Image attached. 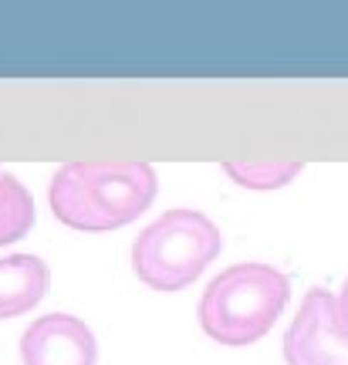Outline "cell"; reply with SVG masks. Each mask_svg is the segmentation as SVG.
Wrapping results in <instances>:
<instances>
[{
  "mask_svg": "<svg viewBox=\"0 0 348 365\" xmlns=\"http://www.w3.org/2000/svg\"><path fill=\"white\" fill-rule=\"evenodd\" d=\"M291 301V281L271 264H233L200 298V325L213 341L244 349L260 341Z\"/></svg>",
  "mask_w": 348,
  "mask_h": 365,
  "instance_id": "7a4b0ae2",
  "label": "cell"
},
{
  "mask_svg": "<svg viewBox=\"0 0 348 365\" xmlns=\"http://www.w3.org/2000/svg\"><path fill=\"white\" fill-rule=\"evenodd\" d=\"M335 304H338V318H342V325L348 328V277H345V284H342V291H338Z\"/></svg>",
  "mask_w": 348,
  "mask_h": 365,
  "instance_id": "9c48e42d",
  "label": "cell"
},
{
  "mask_svg": "<svg viewBox=\"0 0 348 365\" xmlns=\"http://www.w3.org/2000/svg\"><path fill=\"white\" fill-rule=\"evenodd\" d=\"M287 365H348V328L338 318L335 298L311 287L291 328L284 331Z\"/></svg>",
  "mask_w": 348,
  "mask_h": 365,
  "instance_id": "277c9868",
  "label": "cell"
},
{
  "mask_svg": "<svg viewBox=\"0 0 348 365\" xmlns=\"http://www.w3.org/2000/svg\"><path fill=\"white\" fill-rule=\"evenodd\" d=\"M223 250V234L207 213L190 207L166 210L132 244V271L153 291H180L193 284Z\"/></svg>",
  "mask_w": 348,
  "mask_h": 365,
  "instance_id": "3957f363",
  "label": "cell"
},
{
  "mask_svg": "<svg viewBox=\"0 0 348 365\" xmlns=\"http://www.w3.org/2000/svg\"><path fill=\"white\" fill-rule=\"evenodd\" d=\"M51 271L34 254L0 257V318H17L31 312L48 294Z\"/></svg>",
  "mask_w": 348,
  "mask_h": 365,
  "instance_id": "8992f818",
  "label": "cell"
},
{
  "mask_svg": "<svg viewBox=\"0 0 348 365\" xmlns=\"http://www.w3.org/2000/svg\"><path fill=\"white\" fill-rule=\"evenodd\" d=\"M34 227V200L17 176L0 170V247L21 240Z\"/></svg>",
  "mask_w": 348,
  "mask_h": 365,
  "instance_id": "52a82bcc",
  "label": "cell"
},
{
  "mask_svg": "<svg viewBox=\"0 0 348 365\" xmlns=\"http://www.w3.org/2000/svg\"><path fill=\"white\" fill-rule=\"evenodd\" d=\"M223 173L247 190H281L301 173V163H223Z\"/></svg>",
  "mask_w": 348,
  "mask_h": 365,
  "instance_id": "ba28073f",
  "label": "cell"
},
{
  "mask_svg": "<svg viewBox=\"0 0 348 365\" xmlns=\"http://www.w3.org/2000/svg\"><path fill=\"white\" fill-rule=\"evenodd\" d=\"M21 362L24 365H95L98 341L91 328L75 314H44L34 318L21 335Z\"/></svg>",
  "mask_w": 348,
  "mask_h": 365,
  "instance_id": "5b68a950",
  "label": "cell"
},
{
  "mask_svg": "<svg viewBox=\"0 0 348 365\" xmlns=\"http://www.w3.org/2000/svg\"><path fill=\"white\" fill-rule=\"evenodd\" d=\"M155 170L149 163H68L54 173L48 203L71 230H118L139 220L155 200Z\"/></svg>",
  "mask_w": 348,
  "mask_h": 365,
  "instance_id": "6da1fadb",
  "label": "cell"
}]
</instances>
